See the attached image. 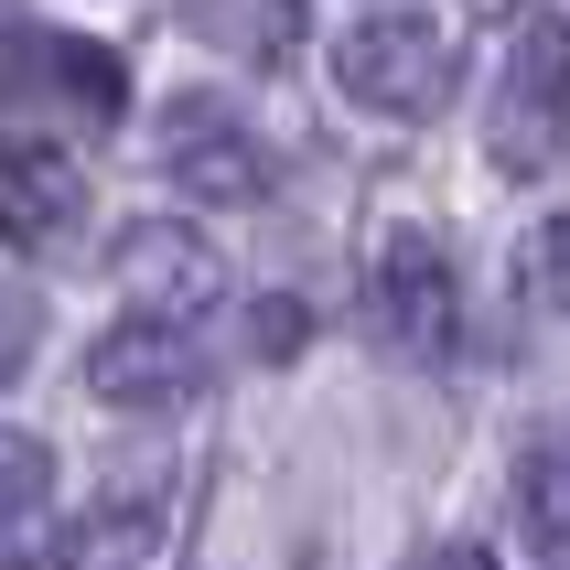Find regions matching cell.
<instances>
[{"label": "cell", "mask_w": 570, "mask_h": 570, "mask_svg": "<svg viewBox=\"0 0 570 570\" xmlns=\"http://www.w3.org/2000/svg\"><path fill=\"white\" fill-rule=\"evenodd\" d=\"M161 549V507L140 484H108L97 507H76V539H65V570H140Z\"/></svg>", "instance_id": "cell-9"}, {"label": "cell", "mask_w": 570, "mask_h": 570, "mask_svg": "<svg viewBox=\"0 0 570 570\" xmlns=\"http://www.w3.org/2000/svg\"><path fill=\"white\" fill-rule=\"evenodd\" d=\"M463 76V22L452 11H345L334 22V87L377 119H442Z\"/></svg>", "instance_id": "cell-1"}, {"label": "cell", "mask_w": 570, "mask_h": 570, "mask_svg": "<svg viewBox=\"0 0 570 570\" xmlns=\"http://www.w3.org/2000/svg\"><path fill=\"white\" fill-rule=\"evenodd\" d=\"M194 387H205V355H194V334H173V323L119 313L87 345V399H108V410H184Z\"/></svg>", "instance_id": "cell-5"}, {"label": "cell", "mask_w": 570, "mask_h": 570, "mask_svg": "<svg viewBox=\"0 0 570 570\" xmlns=\"http://www.w3.org/2000/svg\"><path fill=\"white\" fill-rule=\"evenodd\" d=\"M410 570H495L484 549H431V560H410Z\"/></svg>", "instance_id": "cell-16"}, {"label": "cell", "mask_w": 570, "mask_h": 570, "mask_svg": "<svg viewBox=\"0 0 570 570\" xmlns=\"http://www.w3.org/2000/svg\"><path fill=\"white\" fill-rule=\"evenodd\" d=\"M507 517H517V549H528V560H570V420L517 452Z\"/></svg>", "instance_id": "cell-8"}, {"label": "cell", "mask_w": 570, "mask_h": 570, "mask_svg": "<svg viewBox=\"0 0 570 570\" xmlns=\"http://www.w3.org/2000/svg\"><path fill=\"white\" fill-rule=\"evenodd\" d=\"M302 334H313V313H302V302H281V291H269V302H248V345L269 355V366H281V355H302Z\"/></svg>", "instance_id": "cell-14"}, {"label": "cell", "mask_w": 570, "mask_h": 570, "mask_svg": "<svg viewBox=\"0 0 570 570\" xmlns=\"http://www.w3.org/2000/svg\"><path fill=\"white\" fill-rule=\"evenodd\" d=\"M22 65L65 97V108H87V119H119V108H129V76H119V55H108V43H76V32H22Z\"/></svg>", "instance_id": "cell-10"}, {"label": "cell", "mask_w": 570, "mask_h": 570, "mask_svg": "<svg viewBox=\"0 0 570 570\" xmlns=\"http://www.w3.org/2000/svg\"><path fill=\"white\" fill-rule=\"evenodd\" d=\"M560 129H570V11H528L507 43V76H495V108H484V161L549 173Z\"/></svg>", "instance_id": "cell-2"}, {"label": "cell", "mask_w": 570, "mask_h": 570, "mask_svg": "<svg viewBox=\"0 0 570 570\" xmlns=\"http://www.w3.org/2000/svg\"><path fill=\"white\" fill-rule=\"evenodd\" d=\"M22 355H32V313L0 291V377H22Z\"/></svg>", "instance_id": "cell-15"}, {"label": "cell", "mask_w": 570, "mask_h": 570, "mask_svg": "<svg viewBox=\"0 0 570 570\" xmlns=\"http://www.w3.org/2000/svg\"><path fill=\"white\" fill-rule=\"evenodd\" d=\"M151 151H161V173H173L194 205H258V194H269V140H258L226 97H161Z\"/></svg>", "instance_id": "cell-3"}, {"label": "cell", "mask_w": 570, "mask_h": 570, "mask_svg": "<svg viewBox=\"0 0 570 570\" xmlns=\"http://www.w3.org/2000/svg\"><path fill=\"white\" fill-rule=\"evenodd\" d=\"M194 32L237 43V55H281V43H302V11H194Z\"/></svg>", "instance_id": "cell-12"}, {"label": "cell", "mask_w": 570, "mask_h": 570, "mask_svg": "<svg viewBox=\"0 0 570 570\" xmlns=\"http://www.w3.org/2000/svg\"><path fill=\"white\" fill-rule=\"evenodd\" d=\"M87 226V173L65 140L0 129V248H65Z\"/></svg>", "instance_id": "cell-6"}, {"label": "cell", "mask_w": 570, "mask_h": 570, "mask_svg": "<svg viewBox=\"0 0 570 570\" xmlns=\"http://www.w3.org/2000/svg\"><path fill=\"white\" fill-rule=\"evenodd\" d=\"M366 302H377L387 345L399 355H452L463 334V291H452V248L431 226H387L377 258H366Z\"/></svg>", "instance_id": "cell-4"}, {"label": "cell", "mask_w": 570, "mask_h": 570, "mask_svg": "<svg viewBox=\"0 0 570 570\" xmlns=\"http://www.w3.org/2000/svg\"><path fill=\"white\" fill-rule=\"evenodd\" d=\"M119 281H129V313L140 323H173V334H184L226 291V269H216V248H205L194 226H129L119 237Z\"/></svg>", "instance_id": "cell-7"}, {"label": "cell", "mask_w": 570, "mask_h": 570, "mask_svg": "<svg viewBox=\"0 0 570 570\" xmlns=\"http://www.w3.org/2000/svg\"><path fill=\"white\" fill-rule=\"evenodd\" d=\"M517 281H528V302L570 313V216H549L539 237H528V258H517Z\"/></svg>", "instance_id": "cell-13"}, {"label": "cell", "mask_w": 570, "mask_h": 570, "mask_svg": "<svg viewBox=\"0 0 570 570\" xmlns=\"http://www.w3.org/2000/svg\"><path fill=\"white\" fill-rule=\"evenodd\" d=\"M43 484H55V452L32 442V431H11V420H0V528L43 507Z\"/></svg>", "instance_id": "cell-11"}]
</instances>
